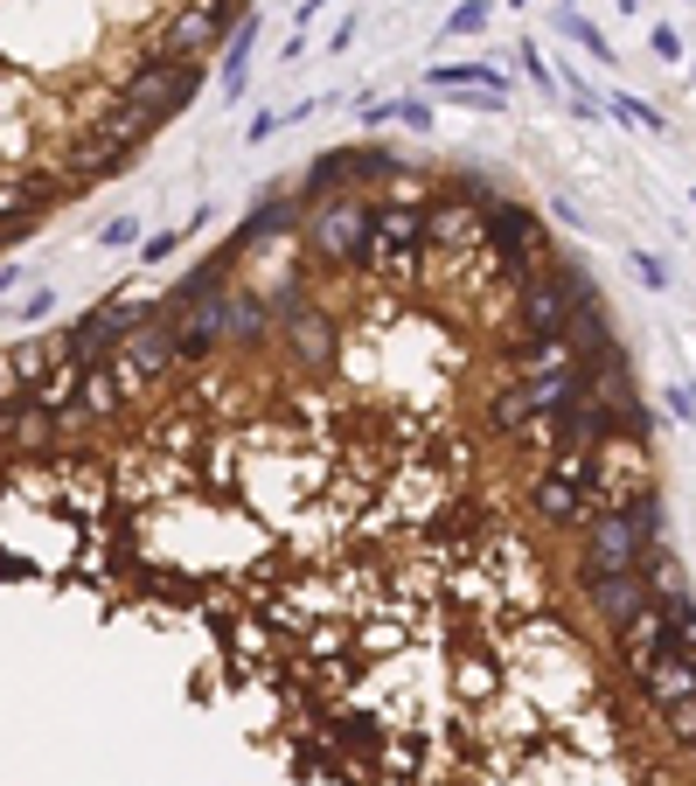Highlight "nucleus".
I'll list each match as a JSON object with an SVG mask.
<instances>
[{"mask_svg":"<svg viewBox=\"0 0 696 786\" xmlns=\"http://www.w3.org/2000/svg\"><path fill=\"white\" fill-rule=\"evenodd\" d=\"M369 230H376V202L355 188V196H328L307 202V223H299V244L321 272H363L369 258Z\"/></svg>","mask_w":696,"mask_h":786,"instance_id":"nucleus-1","label":"nucleus"},{"mask_svg":"<svg viewBox=\"0 0 696 786\" xmlns=\"http://www.w3.org/2000/svg\"><path fill=\"white\" fill-rule=\"evenodd\" d=\"M592 300H599L592 279L551 258L543 272L516 279V328H509V341H564L571 314H578V306H592Z\"/></svg>","mask_w":696,"mask_h":786,"instance_id":"nucleus-2","label":"nucleus"},{"mask_svg":"<svg viewBox=\"0 0 696 786\" xmlns=\"http://www.w3.org/2000/svg\"><path fill=\"white\" fill-rule=\"evenodd\" d=\"M592 459L599 453H551L530 481V523L551 536H578L592 523Z\"/></svg>","mask_w":696,"mask_h":786,"instance_id":"nucleus-3","label":"nucleus"},{"mask_svg":"<svg viewBox=\"0 0 696 786\" xmlns=\"http://www.w3.org/2000/svg\"><path fill=\"white\" fill-rule=\"evenodd\" d=\"M502 196L487 188L481 175L474 181H446L439 188V202L425 209V244H432V258H467V251H481L487 244V209H495Z\"/></svg>","mask_w":696,"mask_h":786,"instance_id":"nucleus-4","label":"nucleus"},{"mask_svg":"<svg viewBox=\"0 0 696 786\" xmlns=\"http://www.w3.org/2000/svg\"><path fill=\"white\" fill-rule=\"evenodd\" d=\"M648 536L634 529V515L627 508H599L586 529H578V564H571V578L578 585H599V578H627V571H641L648 558Z\"/></svg>","mask_w":696,"mask_h":786,"instance_id":"nucleus-5","label":"nucleus"},{"mask_svg":"<svg viewBox=\"0 0 696 786\" xmlns=\"http://www.w3.org/2000/svg\"><path fill=\"white\" fill-rule=\"evenodd\" d=\"M272 349L307 383H328L334 369H342V328H334L328 306H314V300H299V306H286V314L272 320Z\"/></svg>","mask_w":696,"mask_h":786,"instance_id":"nucleus-6","label":"nucleus"},{"mask_svg":"<svg viewBox=\"0 0 696 786\" xmlns=\"http://www.w3.org/2000/svg\"><path fill=\"white\" fill-rule=\"evenodd\" d=\"M641 494H654V446H648V432H613L592 459V515L634 508Z\"/></svg>","mask_w":696,"mask_h":786,"instance_id":"nucleus-7","label":"nucleus"},{"mask_svg":"<svg viewBox=\"0 0 696 786\" xmlns=\"http://www.w3.org/2000/svg\"><path fill=\"white\" fill-rule=\"evenodd\" d=\"M196 91H202V63L196 56H146L140 70L119 77V98H133L146 126H167Z\"/></svg>","mask_w":696,"mask_h":786,"instance_id":"nucleus-8","label":"nucleus"},{"mask_svg":"<svg viewBox=\"0 0 696 786\" xmlns=\"http://www.w3.org/2000/svg\"><path fill=\"white\" fill-rule=\"evenodd\" d=\"M487 237H495L502 251L522 265V279L551 265V230H543V216H536L530 202H509V196H502L495 209H487Z\"/></svg>","mask_w":696,"mask_h":786,"instance_id":"nucleus-9","label":"nucleus"},{"mask_svg":"<svg viewBox=\"0 0 696 786\" xmlns=\"http://www.w3.org/2000/svg\"><path fill=\"white\" fill-rule=\"evenodd\" d=\"M299 223H307V202H299V188H272V196H258L251 209H244V230H237V251H266V244H286L299 237Z\"/></svg>","mask_w":696,"mask_h":786,"instance_id":"nucleus-10","label":"nucleus"},{"mask_svg":"<svg viewBox=\"0 0 696 786\" xmlns=\"http://www.w3.org/2000/svg\"><path fill=\"white\" fill-rule=\"evenodd\" d=\"M662 655H669V606L654 599L641 620H627V626L613 634V661H620V676H627V682H641Z\"/></svg>","mask_w":696,"mask_h":786,"instance_id":"nucleus-11","label":"nucleus"},{"mask_svg":"<svg viewBox=\"0 0 696 786\" xmlns=\"http://www.w3.org/2000/svg\"><path fill=\"white\" fill-rule=\"evenodd\" d=\"M654 606V591L641 585V571H627V578H599V585H586V612H592V626L599 634H620L627 620H641V612Z\"/></svg>","mask_w":696,"mask_h":786,"instance_id":"nucleus-12","label":"nucleus"},{"mask_svg":"<svg viewBox=\"0 0 696 786\" xmlns=\"http://www.w3.org/2000/svg\"><path fill=\"white\" fill-rule=\"evenodd\" d=\"M56 196H63V188L49 181V167H0V223L43 216Z\"/></svg>","mask_w":696,"mask_h":786,"instance_id":"nucleus-13","label":"nucleus"},{"mask_svg":"<svg viewBox=\"0 0 696 786\" xmlns=\"http://www.w3.org/2000/svg\"><path fill=\"white\" fill-rule=\"evenodd\" d=\"M530 418H536V404H530V383H516V376H502L495 390L481 397V425L495 432V438H509V446H516L522 432H530Z\"/></svg>","mask_w":696,"mask_h":786,"instance_id":"nucleus-14","label":"nucleus"},{"mask_svg":"<svg viewBox=\"0 0 696 786\" xmlns=\"http://www.w3.org/2000/svg\"><path fill=\"white\" fill-rule=\"evenodd\" d=\"M634 696H641L648 711H669V703H689V696H696V655H675V647H669V655L654 661L641 682H634Z\"/></svg>","mask_w":696,"mask_h":786,"instance_id":"nucleus-15","label":"nucleus"},{"mask_svg":"<svg viewBox=\"0 0 696 786\" xmlns=\"http://www.w3.org/2000/svg\"><path fill=\"white\" fill-rule=\"evenodd\" d=\"M564 341H571V355H578V369H592V362H606L613 349H627V341H620L613 335V314H606V306H578V314H571V328H564Z\"/></svg>","mask_w":696,"mask_h":786,"instance_id":"nucleus-16","label":"nucleus"},{"mask_svg":"<svg viewBox=\"0 0 696 786\" xmlns=\"http://www.w3.org/2000/svg\"><path fill=\"white\" fill-rule=\"evenodd\" d=\"M641 585L654 591V599H683V591H689V571H683V558H675L669 543H654L648 558H641Z\"/></svg>","mask_w":696,"mask_h":786,"instance_id":"nucleus-17","label":"nucleus"},{"mask_svg":"<svg viewBox=\"0 0 696 786\" xmlns=\"http://www.w3.org/2000/svg\"><path fill=\"white\" fill-rule=\"evenodd\" d=\"M654 738H662L675 759L696 765V696H689V703H669V711H654Z\"/></svg>","mask_w":696,"mask_h":786,"instance_id":"nucleus-18","label":"nucleus"},{"mask_svg":"<svg viewBox=\"0 0 696 786\" xmlns=\"http://www.w3.org/2000/svg\"><path fill=\"white\" fill-rule=\"evenodd\" d=\"M363 126H411V132H432V105L411 91V98H390V105H363Z\"/></svg>","mask_w":696,"mask_h":786,"instance_id":"nucleus-19","label":"nucleus"},{"mask_svg":"<svg viewBox=\"0 0 696 786\" xmlns=\"http://www.w3.org/2000/svg\"><path fill=\"white\" fill-rule=\"evenodd\" d=\"M251 49H258V8L231 28V56H223V91H231V98L244 91V63H251Z\"/></svg>","mask_w":696,"mask_h":786,"instance_id":"nucleus-20","label":"nucleus"},{"mask_svg":"<svg viewBox=\"0 0 696 786\" xmlns=\"http://www.w3.org/2000/svg\"><path fill=\"white\" fill-rule=\"evenodd\" d=\"M196 230H210V209H196V216H188V223H175V230H154V237L140 244V265H167V258H175L188 237H196Z\"/></svg>","mask_w":696,"mask_h":786,"instance_id":"nucleus-21","label":"nucleus"},{"mask_svg":"<svg viewBox=\"0 0 696 786\" xmlns=\"http://www.w3.org/2000/svg\"><path fill=\"white\" fill-rule=\"evenodd\" d=\"M557 28L571 35V43L586 49L592 63H620V56H613V43H606V28H599V22H586V14H578V8H557Z\"/></svg>","mask_w":696,"mask_h":786,"instance_id":"nucleus-22","label":"nucleus"},{"mask_svg":"<svg viewBox=\"0 0 696 786\" xmlns=\"http://www.w3.org/2000/svg\"><path fill=\"white\" fill-rule=\"evenodd\" d=\"M606 119L634 126V132H669V119H662L648 98H634V91H613V98H606Z\"/></svg>","mask_w":696,"mask_h":786,"instance_id":"nucleus-23","label":"nucleus"},{"mask_svg":"<svg viewBox=\"0 0 696 786\" xmlns=\"http://www.w3.org/2000/svg\"><path fill=\"white\" fill-rule=\"evenodd\" d=\"M487 14H495L487 0H460V8L446 14V43H460V35H481V28H487Z\"/></svg>","mask_w":696,"mask_h":786,"instance_id":"nucleus-24","label":"nucleus"},{"mask_svg":"<svg viewBox=\"0 0 696 786\" xmlns=\"http://www.w3.org/2000/svg\"><path fill=\"white\" fill-rule=\"evenodd\" d=\"M627 265H634V279H641L648 293H669V265L654 258V251H641V244H634V251H627Z\"/></svg>","mask_w":696,"mask_h":786,"instance_id":"nucleus-25","label":"nucleus"},{"mask_svg":"<svg viewBox=\"0 0 696 786\" xmlns=\"http://www.w3.org/2000/svg\"><path fill=\"white\" fill-rule=\"evenodd\" d=\"M98 244H105V251H126V244H140V216H111V223L98 230Z\"/></svg>","mask_w":696,"mask_h":786,"instance_id":"nucleus-26","label":"nucleus"},{"mask_svg":"<svg viewBox=\"0 0 696 786\" xmlns=\"http://www.w3.org/2000/svg\"><path fill=\"white\" fill-rule=\"evenodd\" d=\"M648 49L662 56V63H683V35H675L669 22H662V28H648Z\"/></svg>","mask_w":696,"mask_h":786,"instance_id":"nucleus-27","label":"nucleus"},{"mask_svg":"<svg viewBox=\"0 0 696 786\" xmlns=\"http://www.w3.org/2000/svg\"><path fill=\"white\" fill-rule=\"evenodd\" d=\"M669 418H683V425H696V390H689V383H669Z\"/></svg>","mask_w":696,"mask_h":786,"instance_id":"nucleus-28","label":"nucleus"},{"mask_svg":"<svg viewBox=\"0 0 696 786\" xmlns=\"http://www.w3.org/2000/svg\"><path fill=\"white\" fill-rule=\"evenodd\" d=\"M272 132H286V112H258V119L244 126V140L258 146V140H272Z\"/></svg>","mask_w":696,"mask_h":786,"instance_id":"nucleus-29","label":"nucleus"},{"mask_svg":"<svg viewBox=\"0 0 696 786\" xmlns=\"http://www.w3.org/2000/svg\"><path fill=\"white\" fill-rule=\"evenodd\" d=\"M509 8H530V0H509Z\"/></svg>","mask_w":696,"mask_h":786,"instance_id":"nucleus-30","label":"nucleus"},{"mask_svg":"<svg viewBox=\"0 0 696 786\" xmlns=\"http://www.w3.org/2000/svg\"><path fill=\"white\" fill-rule=\"evenodd\" d=\"M689 209H696V188H689Z\"/></svg>","mask_w":696,"mask_h":786,"instance_id":"nucleus-31","label":"nucleus"}]
</instances>
